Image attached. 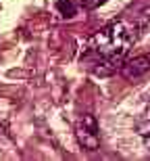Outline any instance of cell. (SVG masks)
Instances as JSON below:
<instances>
[{"instance_id":"obj_1","label":"cell","mask_w":150,"mask_h":161,"mask_svg":"<svg viewBox=\"0 0 150 161\" xmlns=\"http://www.w3.org/2000/svg\"><path fill=\"white\" fill-rule=\"evenodd\" d=\"M138 38L140 31L136 27V21H113L94 34L90 48L98 59L104 61V65H119L129 53V48L138 42Z\"/></svg>"},{"instance_id":"obj_2","label":"cell","mask_w":150,"mask_h":161,"mask_svg":"<svg viewBox=\"0 0 150 161\" xmlns=\"http://www.w3.org/2000/svg\"><path fill=\"white\" fill-rule=\"evenodd\" d=\"M75 136L79 144L88 151H96L100 147V134H98V124L92 115H81L75 125Z\"/></svg>"},{"instance_id":"obj_3","label":"cell","mask_w":150,"mask_h":161,"mask_svg":"<svg viewBox=\"0 0 150 161\" xmlns=\"http://www.w3.org/2000/svg\"><path fill=\"white\" fill-rule=\"evenodd\" d=\"M148 71H150V53L133 57V59H129L127 63L121 65V73H123V78H127V80L140 78V75H144V73H148Z\"/></svg>"},{"instance_id":"obj_4","label":"cell","mask_w":150,"mask_h":161,"mask_svg":"<svg viewBox=\"0 0 150 161\" xmlns=\"http://www.w3.org/2000/svg\"><path fill=\"white\" fill-rule=\"evenodd\" d=\"M133 21H136V27H138L140 36L148 34V31H150V6H146L144 11H140Z\"/></svg>"},{"instance_id":"obj_5","label":"cell","mask_w":150,"mask_h":161,"mask_svg":"<svg viewBox=\"0 0 150 161\" xmlns=\"http://www.w3.org/2000/svg\"><path fill=\"white\" fill-rule=\"evenodd\" d=\"M138 130H140V136L144 138V142H146V147L150 149V111L142 117V121H140V125H138Z\"/></svg>"},{"instance_id":"obj_6","label":"cell","mask_w":150,"mask_h":161,"mask_svg":"<svg viewBox=\"0 0 150 161\" xmlns=\"http://www.w3.org/2000/svg\"><path fill=\"white\" fill-rule=\"evenodd\" d=\"M56 8H59L65 17H73V15H75V6H73L71 0H59V2H56Z\"/></svg>"},{"instance_id":"obj_7","label":"cell","mask_w":150,"mask_h":161,"mask_svg":"<svg viewBox=\"0 0 150 161\" xmlns=\"http://www.w3.org/2000/svg\"><path fill=\"white\" fill-rule=\"evenodd\" d=\"M84 2H85V6H88V8H94V6L102 4V2H104V0H84Z\"/></svg>"}]
</instances>
